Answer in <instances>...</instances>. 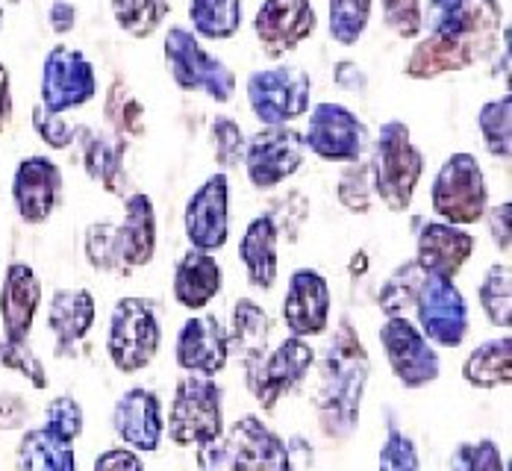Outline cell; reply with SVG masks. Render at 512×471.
Masks as SVG:
<instances>
[{"mask_svg":"<svg viewBox=\"0 0 512 471\" xmlns=\"http://www.w3.org/2000/svg\"><path fill=\"white\" fill-rule=\"evenodd\" d=\"M504 9L498 0H457L442 9L430 36H424L404 62L410 80H436L465 71L498 48Z\"/></svg>","mask_w":512,"mask_h":471,"instance_id":"1","label":"cell"},{"mask_svg":"<svg viewBox=\"0 0 512 471\" xmlns=\"http://www.w3.org/2000/svg\"><path fill=\"white\" fill-rule=\"evenodd\" d=\"M368 377H371L368 351L354 333V327L342 321L321 357L318 389H315L318 424L330 439H345L357 430Z\"/></svg>","mask_w":512,"mask_h":471,"instance_id":"2","label":"cell"},{"mask_svg":"<svg viewBox=\"0 0 512 471\" xmlns=\"http://www.w3.org/2000/svg\"><path fill=\"white\" fill-rule=\"evenodd\" d=\"M374 195L392 212H407L424 174V154L412 145L410 127L398 118L386 121L374 148Z\"/></svg>","mask_w":512,"mask_h":471,"instance_id":"3","label":"cell"},{"mask_svg":"<svg viewBox=\"0 0 512 471\" xmlns=\"http://www.w3.org/2000/svg\"><path fill=\"white\" fill-rule=\"evenodd\" d=\"M162 53H165V68H168L171 80L183 92H198V95L212 98L215 104L233 101V95H236L233 68L206 51L192 30H186L180 24L168 27Z\"/></svg>","mask_w":512,"mask_h":471,"instance_id":"4","label":"cell"},{"mask_svg":"<svg viewBox=\"0 0 512 471\" xmlns=\"http://www.w3.org/2000/svg\"><path fill=\"white\" fill-rule=\"evenodd\" d=\"M168 436L177 448H201L206 442L221 439L224 433V398L221 386L212 377L186 374L177 383L171 416H168Z\"/></svg>","mask_w":512,"mask_h":471,"instance_id":"5","label":"cell"},{"mask_svg":"<svg viewBox=\"0 0 512 471\" xmlns=\"http://www.w3.org/2000/svg\"><path fill=\"white\" fill-rule=\"evenodd\" d=\"M430 204L445 224L454 227L477 224L489 207V186L477 157L460 151L445 159L433 177Z\"/></svg>","mask_w":512,"mask_h":471,"instance_id":"6","label":"cell"},{"mask_svg":"<svg viewBox=\"0 0 512 471\" xmlns=\"http://www.w3.org/2000/svg\"><path fill=\"white\" fill-rule=\"evenodd\" d=\"M162 345V327L142 298H121L109 315L106 354L121 374H136L154 363Z\"/></svg>","mask_w":512,"mask_h":471,"instance_id":"7","label":"cell"},{"mask_svg":"<svg viewBox=\"0 0 512 471\" xmlns=\"http://www.w3.org/2000/svg\"><path fill=\"white\" fill-rule=\"evenodd\" d=\"M248 104L259 124L286 127L289 121L307 115L312 104V77L298 65L262 68L248 77Z\"/></svg>","mask_w":512,"mask_h":471,"instance_id":"8","label":"cell"},{"mask_svg":"<svg viewBox=\"0 0 512 471\" xmlns=\"http://www.w3.org/2000/svg\"><path fill=\"white\" fill-rule=\"evenodd\" d=\"M415 327L433 348H460L468 336V304L454 280L424 274L415 295Z\"/></svg>","mask_w":512,"mask_h":471,"instance_id":"9","label":"cell"},{"mask_svg":"<svg viewBox=\"0 0 512 471\" xmlns=\"http://www.w3.org/2000/svg\"><path fill=\"white\" fill-rule=\"evenodd\" d=\"M312 363H315V351L307 339L289 336L286 342H280L259 363L245 368V380L248 389L254 392L256 404L262 410H274L280 398L292 395L307 380Z\"/></svg>","mask_w":512,"mask_h":471,"instance_id":"10","label":"cell"},{"mask_svg":"<svg viewBox=\"0 0 512 471\" xmlns=\"http://www.w3.org/2000/svg\"><path fill=\"white\" fill-rule=\"evenodd\" d=\"M98 95L95 65L92 59L77 48L56 45L42 62V101L39 104L51 112H71L80 109Z\"/></svg>","mask_w":512,"mask_h":471,"instance_id":"11","label":"cell"},{"mask_svg":"<svg viewBox=\"0 0 512 471\" xmlns=\"http://www.w3.org/2000/svg\"><path fill=\"white\" fill-rule=\"evenodd\" d=\"M368 127L354 109L333 101L312 106L304 145L324 162H359L368 151Z\"/></svg>","mask_w":512,"mask_h":471,"instance_id":"12","label":"cell"},{"mask_svg":"<svg viewBox=\"0 0 512 471\" xmlns=\"http://www.w3.org/2000/svg\"><path fill=\"white\" fill-rule=\"evenodd\" d=\"M380 342H383V351H386V360H389L395 380L404 389H424L439 380V374H442L439 351L421 336V330L407 315L389 318L380 327Z\"/></svg>","mask_w":512,"mask_h":471,"instance_id":"13","label":"cell"},{"mask_svg":"<svg viewBox=\"0 0 512 471\" xmlns=\"http://www.w3.org/2000/svg\"><path fill=\"white\" fill-rule=\"evenodd\" d=\"M304 136L292 127H265L245 142V171L251 186L265 192L289 177H295L304 165Z\"/></svg>","mask_w":512,"mask_h":471,"instance_id":"14","label":"cell"},{"mask_svg":"<svg viewBox=\"0 0 512 471\" xmlns=\"http://www.w3.org/2000/svg\"><path fill=\"white\" fill-rule=\"evenodd\" d=\"M183 230L195 251L215 254L230 239V180L224 171L206 177L204 183L192 192L186 212H183Z\"/></svg>","mask_w":512,"mask_h":471,"instance_id":"15","label":"cell"},{"mask_svg":"<svg viewBox=\"0 0 512 471\" xmlns=\"http://www.w3.org/2000/svg\"><path fill=\"white\" fill-rule=\"evenodd\" d=\"M315 9L309 0H265L256 9L254 36L268 59H283L315 33Z\"/></svg>","mask_w":512,"mask_h":471,"instance_id":"16","label":"cell"},{"mask_svg":"<svg viewBox=\"0 0 512 471\" xmlns=\"http://www.w3.org/2000/svg\"><path fill=\"white\" fill-rule=\"evenodd\" d=\"M62 201V171L53 159L27 157L12 174V204L24 224H45Z\"/></svg>","mask_w":512,"mask_h":471,"instance_id":"17","label":"cell"},{"mask_svg":"<svg viewBox=\"0 0 512 471\" xmlns=\"http://www.w3.org/2000/svg\"><path fill=\"white\" fill-rule=\"evenodd\" d=\"M224 442L236 471H295L289 445L259 416L233 421Z\"/></svg>","mask_w":512,"mask_h":471,"instance_id":"18","label":"cell"},{"mask_svg":"<svg viewBox=\"0 0 512 471\" xmlns=\"http://www.w3.org/2000/svg\"><path fill=\"white\" fill-rule=\"evenodd\" d=\"M174 360L186 374H198V377L221 374L230 360V342L221 321L215 315H192L177 333Z\"/></svg>","mask_w":512,"mask_h":471,"instance_id":"19","label":"cell"},{"mask_svg":"<svg viewBox=\"0 0 512 471\" xmlns=\"http://www.w3.org/2000/svg\"><path fill=\"white\" fill-rule=\"evenodd\" d=\"M283 324L292 336L312 339L321 336L330 324V286L321 271L298 268L289 280L283 298Z\"/></svg>","mask_w":512,"mask_h":471,"instance_id":"20","label":"cell"},{"mask_svg":"<svg viewBox=\"0 0 512 471\" xmlns=\"http://www.w3.org/2000/svg\"><path fill=\"white\" fill-rule=\"evenodd\" d=\"M112 430L124 442V448L136 454H154L162 445V433H165L162 404L156 392L145 386L124 392L112 410Z\"/></svg>","mask_w":512,"mask_h":471,"instance_id":"21","label":"cell"},{"mask_svg":"<svg viewBox=\"0 0 512 471\" xmlns=\"http://www.w3.org/2000/svg\"><path fill=\"white\" fill-rule=\"evenodd\" d=\"M42 307V280L27 262H9L0 286V324L3 339H30L36 313Z\"/></svg>","mask_w":512,"mask_h":471,"instance_id":"22","label":"cell"},{"mask_svg":"<svg viewBox=\"0 0 512 471\" xmlns=\"http://www.w3.org/2000/svg\"><path fill=\"white\" fill-rule=\"evenodd\" d=\"M474 254V236L445 221H427L415 239V265L424 274L454 280Z\"/></svg>","mask_w":512,"mask_h":471,"instance_id":"23","label":"cell"},{"mask_svg":"<svg viewBox=\"0 0 512 471\" xmlns=\"http://www.w3.org/2000/svg\"><path fill=\"white\" fill-rule=\"evenodd\" d=\"M112 248L124 268V277L136 268H145L156 254V210L154 201L142 192H133L124 201V221L112 224Z\"/></svg>","mask_w":512,"mask_h":471,"instance_id":"24","label":"cell"},{"mask_svg":"<svg viewBox=\"0 0 512 471\" xmlns=\"http://www.w3.org/2000/svg\"><path fill=\"white\" fill-rule=\"evenodd\" d=\"M224 286V271L218 260L206 251H186L174 265V298L180 307L198 313L212 304Z\"/></svg>","mask_w":512,"mask_h":471,"instance_id":"25","label":"cell"},{"mask_svg":"<svg viewBox=\"0 0 512 471\" xmlns=\"http://www.w3.org/2000/svg\"><path fill=\"white\" fill-rule=\"evenodd\" d=\"M277 242H280L277 221L271 215H256L254 221L248 224L242 242H239V260L245 265L248 283L254 289L268 292L277 283V271H280Z\"/></svg>","mask_w":512,"mask_h":471,"instance_id":"26","label":"cell"},{"mask_svg":"<svg viewBox=\"0 0 512 471\" xmlns=\"http://www.w3.org/2000/svg\"><path fill=\"white\" fill-rule=\"evenodd\" d=\"M124 157H127V139L101 130H83V168L89 180H95L109 195H121V198L127 186Z\"/></svg>","mask_w":512,"mask_h":471,"instance_id":"27","label":"cell"},{"mask_svg":"<svg viewBox=\"0 0 512 471\" xmlns=\"http://www.w3.org/2000/svg\"><path fill=\"white\" fill-rule=\"evenodd\" d=\"M95 298L89 289H59L53 292L51 304H48V330L53 333L56 345L74 348L77 342H83L89 336V330L95 327Z\"/></svg>","mask_w":512,"mask_h":471,"instance_id":"28","label":"cell"},{"mask_svg":"<svg viewBox=\"0 0 512 471\" xmlns=\"http://www.w3.org/2000/svg\"><path fill=\"white\" fill-rule=\"evenodd\" d=\"M268 339H271V318H268V313L251 298H242L233 307V327L227 330L230 351L236 348L239 360L248 368L268 354Z\"/></svg>","mask_w":512,"mask_h":471,"instance_id":"29","label":"cell"},{"mask_svg":"<svg viewBox=\"0 0 512 471\" xmlns=\"http://www.w3.org/2000/svg\"><path fill=\"white\" fill-rule=\"evenodd\" d=\"M18 471H77L74 442L53 436L45 427L24 430L18 442Z\"/></svg>","mask_w":512,"mask_h":471,"instance_id":"30","label":"cell"},{"mask_svg":"<svg viewBox=\"0 0 512 471\" xmlns=\"http://www.w3.org/2000/svg\"><path fill=\"white\" fill-rule=\"evenodd\" d=\"M462 377L474 389H498L510 386L512 380V339H489L477 345L465 363H462Z\"/></svg>","mask_w":512,"mask_h":471,"instance_id":"31","label":"cell"},{"mask_svg":"<svg viewBox=\"0 0 512 471\" xmlns=\"http://www.w3.org/2000/svg\"><path fill=\"white\" fill-rule=\"evenodd\" d=\"M192 33L206 42H227L245 21L242 0H189Z\"/></svg>","mask_w":512,"mask_h":471,"instance_id":"32","label":"cell"},{"mask_svg":"<svg viewBox=\"0 0 512 471\" xmlns=\"http://www.w3.org/2000/svg\"><path fill=\"white\" fill-rule=\"evenodd\" d=\"M103 121L121 139H139L148 130L145 104L133 95V89L127 86L124 77H115L106 86V95H103Z\"/></svg>","mask_w":512,"mask_h":471,"instance_id":"33","label":"cell"},{"mask_svg":"<svg viewBox=\"0 0 512 471\" xmlns=\"http://www.w3.org/2000/svg\"><path fill=\"white\" fill-rule=\"evenodd\" d=\"M477 301H480V307H483V313H486L492 327L510 330L512 277L507 262H495V265L483 274V280H480V286H477Z\"/></svg>","mask_w":512,"mask_h":471,"instance_id":"34","label":"cell"},{"mask_svg":"<svg viewBox=\"0 0 512 471\" xmlns=\"http://www.w3.org/2000/svg\"><path fill=\"white\" fill-rule=\"evenodd\" d=\"M477 130L483 148L495 159H510L512 154V98H495L477 109Z\"/></svg>","mask_w":512,"mask_h":471,"instance_id":"35","label":"cell"},{"mask_svg":"<svg viewBox=\"0 0 512 471\" xmlns=\"http://www.w3.org/2000/svg\"><path fill=\"white\" fill-rule=\"evenodd\" d=\"M115 24L130 36V39H148L162 27L171 0H109Z\"/></svg>","mask_w":512,"mask_h":471,"instance_id":"36","label":"cell"},{"mask_svg":"<svg viewBox=\"0 0 512 471\" xmlns=\"http://www.w3.org/2000/svg\"><path fill=\"white\" fill-rule=\"evenodd\" d=\"M371 0H327V24H330V36L333 42L351 48L368 30L371 21Z\"/></svg>","mask_w":512,"mask_h":471,"instance_id":"37","label":"cell"},{"mask_svg":"<svg viewBox=\"0 0 512 471\" xmlns=\"http://www.w3.org/2000/svg\"><path fill=\"white\" fill-rule=\"evenodd\" d=\"M421 280H424V271L415 265V260L398 265L395 274L380 289V310L389 318L410 313L412 304H415V295L421 289Z\"/></svg>","mask_w":512,"mask_h":471,"instance_id":"38","label":"cell"},{"mask_svg":"<svg viewBox=\"0 0 512 471\" xmlns=\"http://www.w3.org/2000/svg\"><path fill=\"white\" fill-rule=\"evenodd\" d=\"M336 198L345 210L368 212L374 201V174L368 162H351V168L336 183Z\"/></svg>","mask_w":512,"mask_h":471,"instance_id":"39","label":"cell"},{"mask_svg":"<svg viewBox=\"0 0 512 471\" xmlns=\"http://www.w3.org/2000/svg\"><path fill=\"white\" fill-rule=\"evenodd\" d=\"M0 366H6L9 371L21 374L33 389L45 392L48 389V371L42 366L39 354L24 342H12V339H0Z\"/></svg>","mask_w":512,"mask_h":471,"instance_id":"40","label":"cell"},{"mask_svg":"<svg viewBox=\"0 0 512 471\" xmlns=\"http://www.w3.org/2000/svg\"><path fill=\"white\" fill-rule=\"evenodd\" d=\"M245 136L242 127L230 118V115H218L209 124V145H212V157L221 168H233L245 157Z\"/></svg>","mask_w":512,"mask_h":471,"instance_id":"41","label":"cell"},{"mask_svg":"<svg viewBox=\"0 0 512 471\" xmlns=\"http://www.w3.org/2000/svg\"><path fill=\"white\" fill-rule=\"evenodd\" d=\"M83 248H86V260L95 271L103 274H118L124 277V268L115 257V248H112V221H95L86 227V239H83Z\"/></svg>","mask_w":512,"mask_h":471,"instance_id":"42","label":"cell"},{"mask_svg":"<svg viewBox=\"0 0 512 471\" xmlns=\"http://www.w3.org/2000/svg\"><path fill=\"white\" fill-rule=\"evenodd\" d=\"M451 471H507V463L492 439H477L454 448Z\"/></svg>","mask_w":512,"mask_h":471,"instance_id":"43","label":"cell"},{"mask_svg":"<svg viewBox=\"0 0 512 471\" xmlns=\"http://www.w3.org/2000/svg\"><path fill=\"white\" fill-rule=\"evenodd\" d=\"M45 430H51L53 436L74 442L83 433V407L71 398V395H56L45 407Z\"/></svg>","mask_w":512,"mask_h":471,"instance_id":"44","label":"cell"},{"mask_svg":"<svg viewBox=\"0 0 512 471\" xmlns=\"http://www.w3.org/2000/svg\"><path fill=\"white\" fill-rule=\"evenodd\" d=\"M33 130H36V136L53 148V151H65V148H71L74 145V139H77V127L65 118V115H59V112H51V109H45L42 104L33 106Z\"/></svg>","mask_w":512,"mask_h":471,"instance_id":"45","label":"cell"},{"mask_svg":"<svg viewBox=\"0 0 512 471\" xmlns=\"http://www.w3.org/2000/svg\"><path fill=\"white\" fill-rule=\"evenodd\" d=\"M383 21L398 39H418L424 27L421 0H380Z\"/></svg>","mask_w":512,"mask_h":471,"instance_id":"46","label":"cell"},{"mask_svg":"<svg viewBox=\"0 0 512 471\" xmlns=\"http://www.w3.org/2000/svg\"><path fill=\"white\" fill-rule=\"evenodd\" d=\"M380 471H418L415 442L395 424H389L386 442L380 448Z\"/></svg>","mask_w":512,"mask_h":471,"instance_id":"47","label":"cell"},{"mask_svg":"<svg viewBox=\"0 0 512 471\" xmlns=\"http://www.w3.org/2000/svg\"><path fill=\"white\" fill-rule=\"evenodd\" d=\"M30 421V407L18 392H0V430H21Z\"/></svg>","mask_w":512,"mask_h":471,"instance_id":"48","label":"cell"},{"mask_svg":"<svg viewBox=\"0 0 512 471\" xmlns=\"http://www.w3.org/2000/svg\"><path fill=\"white\" fill-rule=\"evenodd\" d=\"M92 471H145V463L136 451L130 448H109L95 460Z\"/></svg>","mask_w":512,"mask_h":471,"instance_id":"49","label":"cell"},{"mask_svg":"<svg viewBox=\"0 0 512 471\" xmlns=\"http://www.w3.org/2000/svg\"><path fill=\"white\" fill-rule=\"evenodd\" d=\"M510 218H512L510 201H504V204H498V207H492V210H489V233H492V242H495V248H498V251H504V254L510 251V242H512Z\"/></svg>","mask_w":512,"mask_h":471,"instance_id":"50","label":"cell"},{"mask_svg":"<svg viewBox=\"0 0 512 471\" xmlns=\"http://www.w3.org/2000/svg\"><path fill=\"white\" fill-rule=\"evenodd\" d=\"M198 471H236L224 439L206 442V445L198 448Z\"/></svg>","mask_w":512,"mask_h":471,"instance_id":"51","label":"cell"},{"mask_svg":"<svg viewBox=\"0 0 512 471\" xmlns=\"http://www.w3.org/2000/svg\"><path fill=\"white\" fill-rule=\"evenodd\" d=\"M333 83L339 86V89H345V92H365L368 89V74L359 68L357 62H339L336 68H333Z\"/></svg>","mask_w":512,"mask_h":471,"instance_id":"52","label":"cell"},{"mask_svg":"<svg viewBox=\"0 0 512 471\" xmlns=\"http://www.w3.org/2000/svg\"><path fill=\"white\" fill-rule=\"evenodd\" d=\"M48 21H51L53 33H71L77 27V6L68 3V0H53L51 9H48Z\"/></svg>","mask_w":512,"mask_h":471,"instance_id":"53","label":"cell"},{"mask_svg":"<svg viewBox=\"0 0 512 471\" xmlns=\"http://www.w3.org/2000/svg\"><path fill=\"white\" fill-rule=\"evenodd\" d=\"M12 121V83H9V68L0 62V136Z\"/></svg>","mask_w":512,"mask_h":471,"instance_id":"54","label":"cell"},{"mask_svg":"<svg viewBox=\"0 0 512 471\" xmlns=\"http://www.w3.org/2000/svg\"><path fill=\"white\" fill-rule=\"evenodd\" d=\"M457 0H430V6L436 9V12H442V9H448V6H454Z\"/></svg>","mask_w":512,"mask_h":471,"instance_id":"55","label":"cell"},{"mask_svg":"<svg viewBox=\"0 0 512 471\" xmlns=\"http://www.w3.org/2000/svg\"><path fill=\"white\" fill-rule=\"evenodd\" d=\"M0 27H3V3H0Z\"/></svg>","mask_w":512,"mask_h":471,"instance_id":"56","label":"cell"},{"mask_svg":"<svg viewBox=\"0 0 512 471\" xmlns=\"http://www.w3.org/2000/svg\"><path fill=\"white\" fill-rule=\"evenodd\" d=\"M6 3H21V0H6Z\"/></svg>","mask_w":512,"mask_h":471,"instance_id":"57","label":"cell"}]
</instances>
